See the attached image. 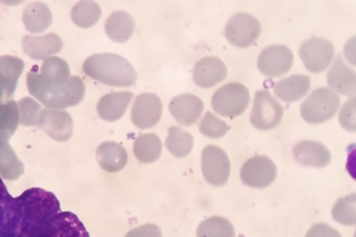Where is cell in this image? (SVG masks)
<instances>
[{"label": "cell", "mask_w": 356, "mask_h": 237, "mask_svg": "<svg viewBox=\"0 0 356 237\" xmlns=\"http://www.w3.org/2000/svg\"><path fill=\"white\" fill-rule=\"evenodd\" d=\"M0 237H89L78 215L63 211L52 192L31 188L10 195L0 178Z\"/></svg>", "instance_id": "1"}, {"label": "cell", "mask_w": 356, "mask_h": 237, "mask_svg": "<svg viewBox=\"0 0 356 237\" xmlns=\"http://www.w3.org/2000/svg\"><path fill=\"white\" fill-rule=\"evenodd\" d=\"M27 84L34 97L53 110L74 106L84 99V83L79 76H70L67 62L58 57L44 60L40 74L29 72Z\"/></svg>", "instance_id": "2"}, {"label": "cell", "mask_w": 356, "mask_h": 237, "mask_svg": "<svg viewBox=\"0 0 356 237\" xmlns=\"http://www.w3.org/2000/svg\"><path fill=\"white\" fill-rule=\"evenodd\" d=\"M83 70L89 78L112 87L136 84L138 74L129 60L112 53H99L85 60Z\"/></svg>", "instance_id": "3"}, {"label": "cell", "mask_w": 356, "mask_h": 237, "mask_svg": "<svg viewBox=\"0 0 356 237\" xmlns=\"http://www.w3.org/2000/svg\"><path fill=\"white\" fill-rule=\"evenodd\" d=\"M338 93L327 87L313 91L300 106V116L310 124H323L332 119L340 108Z\"/></svg>", "instance_id": "4"}, {"label": "cell", "mask_w": 356, "mask_h": 237, "mask_svg": "<svg viewBox=\"0 0 356 237\" xmlns=\"http://www.w3.org/2000/svg\"><path fill=\"white\" fill-rule=\"evenodd\" d=\"M250 102L249 90L241 83H228L213 94L212 108L215 113L227 118L241 116Z\"/></svg>", "instance_id": "5"}, {"label": "cell", "mask_w": 356, "mask_h": 237, "mask_svg": "<svg viewBox=\"0 0 356 237\" xmlns=\"http://www.w3.org/2000/svg\"><path fill=\"white\" fill-rule=\"evenodd\" d=\"M284 115V108L266 90H259L253 100L250 122L257 129H274L280 125Z\"/></svg>", "instance_id": "6"}, {"label": "cell", "mask_w": 356, "mask_h": 237, "mask_svg": "<svg viewBox=\"0 0 356 237\" xmlns=\"http://www.w3.org/2000/svg\"><path fill=\"white\" fill-rule=\"evenodd\" d=\"M300 56L309 72L319 74L324 72L334 59V44L321 36L308 38L300 44Z\"/></svg>", "instance_id": "7"}, {"label": "cell", "mask_w": 356, "mask_h": 237, "mask_svg": "<svg viewBox=\"0 0 356 237\" xmlns=\"http://www.w3.org/2000/svg\"><path fill=\"white\" fill-rule=\"evenodd\" d=\"M261 33V24L253 15L238 13L228 20L225 36L228 42L238 48H247L257 42Z\"/></svg>", "instance_id": "8"}, {"label": "cell", "mask_w": 356, "mask_h": 237, "mask_svg": "<svg viewBox=\"0 0 356 237\" xmlns=\"http://www.w3.org/2000/svg\"><path fill=\"white\" fill-rule=\"evenodd\" d=\"M202 170L204 178L210 185L220 187L229 179L230 161L227 152L210 145L202 153Z\"/></svg>", "instance_id": "9"}, {"label": "cell", "mask_w": 356, "mask_h": 237, "mask_svg": "<svg viewBox=\"0 0 356 237\" xmlns=\"http://www.w3.org/2000/svg\"><path fill=\"white\" fill-rule=\"evenodd\" d=\"M277 166L266 156H254L245 162L241 168V179L245 185L264 189L274 183L277 177Z\"/></svg>", "instance_id": "10"}, {"label": "cell", "mask_w": 356, "mask_h": 237, "mask_svg": "<svg viewBox=\"0 0 356 237\" xmlns=\"http://www.w3.org/2000/svg\"><path fill=\"white\" fill-rule=\"evenodd\" d=\"M293 53L285 44H272L261 51L257 60L259 72L268 78H277L291 70Z\"/></svg>", "instance_id": "11"}, {"label": "cell", "mask_w": 356, "mask_h": 237, "mask_svg": "<svg viewBox=\"0 0 356 237\" xmlns=\"http://www.w3.org/2000/svg\"><path fill=\"white\" fill-rule=\"evenodd\" d=\"M162 115V102L155 93H142L134 100L131 110V121L140 129L153 127L159 123Z\"/></svg>", "instance_id": "12"}, {"label": "cell", "mask_w": 356, "mask_h": 237, "mask_svg": "<svg viewBox=\"0 0 356 237\" xmlns=\"http://www.w3.org/2000/svg\"><path fill=\"white\" fill-rule=\"evenodd\" d=\"M292 154L298 163L308 167H325L332 161L330 149L315 140H300L294 145Z\"/></svg>", "instance_id": "13"}, {"label": "cell", "mask_w": 356, "mask_h": 237, "mask_svg": "<svg viewBox=\"0 0 356 237\" xmlns=\"http://www.w3.org/2000/svg\"><path fill=\"white\" fill-rule=\"evenodd\" d=\"M227 76V67L218 57L209 56L196 62L193 81L202 88H211L222 82Z\"/></svg>", "instance_id": "14"}, {"label": "cell", "mask_w": 356, "mask_h": 237, "mask_svg": "<svg viewBox=\"0 0 356 237\" xmlns=\"http://www.w3.org/2000/svg\"><path fill=\"white\" fill-rule=\"evenodd\" d=\"M204 104L200 97L191 93L181 94L172 98L168 110L181 125L191 126L195 124L202 111Z\"/></svg>", "instance_id": "15"}, {"label": "cell", "mask_w": 356, "mask_h": 237, "mask_svg": "<svg viewBox=\"0 0 356 237\" xmlns=\"http://www.w3.org/2000/svg\"><path fill=\"white\" fill-rule=\"evenodd\" d=\"M327 84L332 91L355 97L356 92L355 72L347 66L341 55L337 56L326 76Z\"/></svg>", "instance_id": "16"}, {"label": "cell", "mask_w": 356, "mask_h": 237, "mask_svg": "<svg viewBox=\"0 0 356 237\" xmlns=\"http://www.w3.org/2000/svg\"><path fill=\"white\" fill-rule=\"evenodd\" d=\"M134 94L131 92H114L102 96L97 104V113L100 118L108 122L122 118L127 112Z\"/></svg>", "instance_id": "17"}, {"label": "cell", "mask_w": 356, "mask_h": 237, "mask_svg": "<svg viewBox=\"0 0 356 237\" xmlns=\"http://www.w3.org/2000/svg\"><path fill=\"white\" fill-rule=\"evenodd\" d=\"M310 76L306 74H292L274 85V93L282 101L293 102L304 97L310 90Z\"/></svg>", "instance_id": "18"}, {"label": "cell", "mask_w": 356, "mask_h": 237, "mask_svg": "<svg viewBox=\"0 0 356 237\" xmlns=\"http://www.w3.org/2000/svg\"><path fill=\"white\" fill-rule=\"evenodd\" d=\"M136 29V23L129 13L117 10L106 21L104 31L110 40L115 42H125L131 38Z\"/></svg>", "instance_id": "19"}, {"label": "cell", "mask_w": 356, "mask_h": 237, "mask_svg": "<svg viewBox=\"0 0 356 237\" xmlns=\"http://www.w3.org/2000/svg\"><path fill=\"white\" fill-rule=\"evenodd\" d=\"M25 52L34 59L50 58L51 55L60 52L63 47V40L54 33L47 34L40 38H24Z\"/></svg>", "instance_id": "20"}, {"label": "cell", "mask_w": 356, "mask_h": 237, "mask_svg": "<svg viewBox=\"0 0 356 237\" xmlns=\"http://www.w3.org/2000/svg\"><path fill=\"white\" fill-rule=\"evenodd\" d=\"M97 159L104 170L108 172H117L127 164V153L120 145L106 142L98 149Z\"/></svg>", "instance_id": "21"}, {"label": "cell", "mask_w": 356, "mask_h": 237, "mask_svg": "<svg viewBox=\"0 0 356 237\" xmlns=\"http://www.w3.org/2000/svg\"><path fill=\"white\" fill-rule=\"evenodd\" d=\"M24 22L29 31L38 33L50 27L53 22V17L46 4L35 2L29 4L25 10Z\"/></svg>", "instance_id": "22"}, {"label": "cell", "mask_w": 356, "mask_h": 237, "mask_svg": "<svg viewBox=\"0 0 356 237\" xmlns=\"http://www.w3.org/2000/svg\"><path fill=\"white\" fill-rule=\"evenodd\" d=\"M161 138L154 133L143 134L134 142V155L144 163L156 161L161 157Z\"/></svg>", "instance_id": "23"}, {"label": "cell", "mask_w": 356, "mask_h": 237, "mask_svg": "<svg viewBox=\"0 0 356 237\" xmlns=\"http://www.w3.org/2000/svg\"><path fill=\"white\" fill-rule=\"evenodd\" d=\"M165 145L168 151L176 157H186L193 151V136L177 126H172L168 129Z\"/></svg>", "instance_id": "24"}, {"label": "cell", "mask_w": 356, "mask_h": 237, "mask_svg": "<svg viewBox=\"0 0 356 237\" xmlns=\"http://www.w3.org/2000/svg\"><path fill=\"white\" fill-rule=\"evenodd\" d=\"M102 16L98 3L95 1H80L72 10V20L81 28H90L97 24Z\"/></svg>", "instance_id": "25"}, {"label": "cell", "mask_w": 356, "mask_h": 237, "mask_svg": "<svg viewBox=\"0 0 356 237\" xmlns=\"http://www.w3.org/2000/svg\"><path fill=\"white\" fill-rule=\"evenodd\" d=\"M197 237H236L234 225L227 219L219 215L204 220L198 226Z\"/></svg>", "instance_id": "26"}, {"label": "cell", "mask_w": 356, "mask_h": 237, "mask_svg": "<svg viewBox=\"0 0 356 237\" xmlns=\"http://www.w3.org/2000/svg\"><path fill=\"white\" fill-rule=\"evenodd\" d=\"M355 193L337 200L332 209V218L343 225H355Z\"/></svg>", "instance_id": "27"}, {"label": "cell", "mask_w": 356, "mask_h": 237, "mask_svg": "<svg viewBox=\"0 0 356 237\" xmlns=\"http://www.w3.org/2000/svg\"><path fill=\"white\" fill-rule=\"evenodd\" d=\"M202 134L207 138H221L227 133L229 126L211 112H207L200 124Z\"/></svg>", "instance_id": "28"}, {"label": "cell", "mask_w": 356, "mask_h": 237, "mask_svg": "<svg viewBox=\"0 0 356 237\" xmlns=\"http://www.w3.org/2000/svg\"><path fill=\"white\" fill-rule=\"evenodd\" d=\"M339 119L343 128L349 131H355V97H351L345 102Z\"/></svg>", "instance_id": "29"}, {"label": "cell", "mask_w": 356, "mask_h": 237, "mask_svg": "<svg viewBox=\"0 0 356 237\" xmlns=\"http://www.w3.org/2000/svg\"><path fill=\"white\" fill-rule=\"evenodd\" d=\"M306 237H342L340 232L325 223H317L307 232Z\"/></svg>", "instance_id": "30"}, {"label": "cell", "mask_w": 356, "mask_h": 237, "mask_svg": "<svg viewBox=\"0 0 356 237\" xmlns=\"http://www.w3.org/2000/svg\"><path fill=\"white\" fill-rule=\"evenodd\" d=\"M127 237H161V230L157 226L145 225L130 232Z\"/></svg>", "instance_id": "31"}]
</instances>
